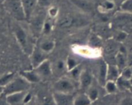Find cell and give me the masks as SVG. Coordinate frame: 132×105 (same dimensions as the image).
I'll list each match as a JSON object with an SVG mask.
<instances>
[{
  "instance_id": "1",
  "label": "cell",
  "mask_w": 132,
  "mask_h": 105,
  "mask_svg": "<svg viewBox=\"0 0 132 105\" xmlns=\"http://www.w3.org/2000/svg\"><path fill=\"white\" fill-rule=\"evenodd\" d=\"M13 32L18 44L23 51L28 55H30L34 47L32 46L29 36L24 28L19 24H15L13 26Z\"/></svg>"
},
{
  "instance_id": "2",
  "label": "cell",
  "mask_w": 132,
  "mask_h": 105,
  "mask_svg": "<svg viewBox=\"0 0 132 105\" xmlns=\"http://www.w3.org/2000/svg\"><path fill=\"white\" fill-rule=\"evenodd\" d=\"M112 23L116 28L129 34L132 32V14L121 10L114 15Z\"/></svg>"
},
{
  "instance_id": "3",
  "label": "cell",
  "mask_w": 132,
  "mask_h": 105,
  "mask_svg": "<svg viewBox=\"0 0 132 105\" xmlns=\"http://www.w3.org/2000/svg\"><path fill=\"white\" fill-rule=\"evenodd\" d=\"M5 10L18 21L26 20V16L21 0H5L3 3Z\"/></svg>"
},
{
  "instance_id": "4",
  "label": "cell",
  "mask_w": 132,
  "mask_h": 105,
  "mask_svg": "<svg viewBox=\"0 0 132 105\" xmlns=\"http://www.w3.org/2000/svg\"><path fill=\"white\" fill-rule=\"evenodd\" d=\"M30 83L19 75L18 77H14V79L4 87L3 92L8 95L15 92L28 91L30 88Z\"/></svg>"
},
{
  "instance_id": "5",
  "label": "cell",
  "mask_w": 132,
  "mask_h": 105,
  "mask_svg": "<svg viewBox=\"0 0 132 105\" xmlns=\"http://www.w3.org/2000/svg\"><path fill=\"white\" fill-rule=\"evenodd\" d=\"M54 89L56 92L72 93L74 91L75 86L72 79L67 78H61L54 83Z\"/></svg>"
},
{
  "instance_id": "6",
  "label": "cell",
  "mask_w": 132,
  "mask_h": 105,
  "mask_svg": "<svg viewBox=\"0 0 132 105\" xmlns=\"http://www.w3.org/2000/svg\"><path fill=\"white\" fill-rule=\"evenodd\" d=\"M46 16L43 14H38L34 17H31L29 20L30 27L31 31L36 35H39L42 33L43 26L46 20Z\"/></svg>"
},
{
  "instance_id": "7",
  "label": "cell",
  "mask_w": 132,
  "mask_h": 105,
  "mask_svg": "<svg viewBox=\"0 0 132 105\" xmlns=\"http://www.w3.org/2000/svg\"><path fill=\"white\" fill-rule=\"evenodd\" d=\"M53 94L55 104L58 105H71L73 104L75 96H72V93H61L54 92Z\"/></svg>"
},
{
  "instance_id": "8",
  "label": "cell",
  "mask_w": 132,
  "mask_h": 105,
  "mask_svg": "<svg viewBox=\"0 0 132 105\" xmlns=\"http://www.w3.org/2000/svg\"><path fill=\"white\" fill-rule=\"evenodd\" d=\"M36 72L42 78H49L52 74V65L48 60L46 59L45 61L40 64L38 66L34 68Z\"/></svg>"
},
{
  "instance_id": "9",
  "label": "cell",
  "mask_w": 132,
  "mask_h": 105,
  "mask_svg": "<svg viewBox=\"0 0 132 105\" xmlns=\"http://www.w3.org/2000/svg\"><path fill=\"white\" fill-rule=\"evenodd\" d=\"M45 52L40 49V47H34L32 53L30 54L31 56V64H32L33 68H36L40 64L46 60V55Z\"/></svg>"
},
{
  "instance_id": "10",
  "label": "cell",
  "mask_w": 132,
  "mask_h": 105,
  "mask_svg": "<svg viewBox=\"0 0 132 105\" xmlns=\"http://www.w3.org/2000/svg\"><path fill=\"white\" fill-rule=\"evenodd\" d=\"M26 16V20H29L38 5L37 0H21Z\"/></svg>"
},
{
  "instance_id": "11",
  "label": "cell",
  "mask_w": 132,
  "mask_h": 105,
  "mask_svg": "<svg viewBox=\"0 0 132 105\" xmlns=\"http://www.w3.org/2000/svg\"><path fill=\"white\" fill-rule=\"evenodd\" d=\"M108 64L103 59H101L98 64V81L101 85L104 86L107 81V71Z\"/></svg>"
},
{
  "instance_id": "12",
  "label": "cell",
  "mask_w": 132,
  "mask_h": 105,
  "mask_svg": "<svg viewBox=\"0 0 132 105\" xmlns=\"http://www.w3.org/2000/svg\"><path fill=\"white\" fill-rule=\"evenodd\" d=\"M79 81L81 88L83 90H88L92 87L93 77L91 73L86 70H82L80 75Z\"/></svg>"
},
{
  "instance_id": "13",
  "label": "cell",
  "mask_w": 132,
  "mask_h": 105,
  "mask_svg": "<svg viewBox=\"0 0 132 105\" xmlns=\"http://www.w3.org/2000/svg\"><path fill=\"white\" fill-rule=\"evenodd\" d=\"M27 92L28 91H24V92H15V93L6 95L7 104L15 105L23 104L24 97H25Z\"/></svg>"
},
{
  "instance_id": "14",
  "label": "cell",
  "mask_w": 132,
  "mask_h": 105,
  "mask_svg": "<svg viewBox=\"0 0 132 105\" xmlns=\"http://www.w3.org/2000/svg\"><path fill=\"white\" fill-rule=\"evenodd\" d=\"M20 76L30 83H36L40 81L41 78L34 69L32 70H24L20 72Z\"/></svg>"
},
{
  "instance_id": "15",
  "label": "cell",
  "mask_w": 132,
  "mask_h": 105,
  "mask_svg": "<svg viewBox=\"0 0 132 105\" xmlns=\"http://www.w3.org/2000/svg\"><path fill=\"white\" fill-rule=\"evenodd\" d=\"M74 5L86 12H91L94 10V5L88 0H70Z\"/></svg>"
},
{
  "instance_id": "16",
  "label": "cell",
  "mask_w": 132,
  "mask_h": 105,
  "mask_svg": "<svg viewBox=\"0 0 132 105\" xmlns=\"http://www.w3.org/2000/svg\"><path fill=\"white\" fill-rule=\"evenodd\" d=\"M121 70L116 65L108 64L107 71V81H116L121 76Z\"/></svg>"
},
{
  "instance_id": "17",
  "label": "cell",
  "mask_w": 132,
  "mask_h": 105,
  "mask_svg": "<svg viewBox=\"0 0 132 105\" xmlns=\"http://www.w3.org/2000/svg\"><path fill=\"white\" fill-rule=\"evenodd\" d=\"M119 42L116 40H109L107 41L104 46V52L106 55H112L117 54L119 50L120 46L118 44Z\"/></svg>"
},
{
  "instance_id": "18",
  "label": "cell",
  "mask_w": 132,
  "mask_h": 105,
  "mask_svg": "<svg viewBox=\"0 0 132 105\" xmlns=\"http://www.w3.org/2000/svg\"><path fill=\"white\" fill-rule=\"evenodd\" d=\"M37 100L39 103L43 104H55L54 98H53V94H50L46 92L40 91L37 93Z\"/></svg>"
},
{
  "instance_id": "19",
  "label": "cell",
  "mask_w": 132,
  "mask_h": 105,
  "mask_svg": "<svg viewBox=\"0 0 132 105\" xmlns=\"http://www.w3.org/2000/svg\"><path fill=\"white\" fill-rule=\"evenodd\" d=\"M115 60H116V65L118 67L121 72V71L126 67V64H127L126 52L119 51L115 56Z\"/></svg>"
},
{
  "instance_id": "20",
  "label": "cell",
  "mask_w": 132,
  "mask_h": 105,
  "mask_svg": "<svg viewBox=\"0 0 132 105\" xmlns=\"http://www.w3.org/2000/svg\"><path fill=\"white\" fill-rule=\"evenodd\" d=\"M75 24V19L70 15H66L58 22V26L61 28H70Z\"/></svg>"
},
{
  "instance_id": "21",
  "label": "cell",
  "mask_w": 132,
  "mask_h": 105,
  "mask_svg": "<svg viewBox=\"0 0 132 105\" xmlns=\"http://www.w3.org/2000/svg\"><path fill=\"white\" fill-rule=\"evenodd\" d=\"M92 103L90 99L89 98L88 96L85 93H81V94L77 95V96L74 97V101H73V104L76 105H86L90 104Z\"/></svg>"
},
{
  "instance_id": "22",
  "label": "cell",
  "mask_w": 132,
  "mask_h": 105,
  "mask_svg": "<svg viewBox=\"0 0 132 105\" xmlns=\"http://www.w3.org/2000/svg\"><path fill=\"white\" fill-rule=\"evenodd\" d=\"M116 83H117L118 88H119L121 90L130 89L131 87L130 80L128 79H126V78H124L121 76H120L119 78L116 81Z\"/></svg>"
},
{
  "instance_id": "23",
  "label": "cell",
  "mask_w": 132,
  "mask_h": 105,
  "mask_svg": "<svg viewBox=\"0 0 132 105\" xmlns=\"http://www.w3.org/2000/svg\"><path fill=\"white\" fill-rule=\"evenodd\" d=\"M65 70H67V65L63 60H58L52 66L53 72L55 71L57 74H62Z\"/></svg>"
},
{
  "instance_id": "24",
  "label": "cell",
  "mask_w": 132,
  "mask_h": 105,
  "mask_svg": "<svg viewBox=\"0 0 132 105\" xmlns=\"http://www.w3.org/2000/svg\"><path fill=\"white\" fill-rule=\"evenodd\" d=\"M39 47L45 53H49L55 47V42L53 40H45L41 42Z\"/></svg>"
},
{
  "instance_id": "25",
  "label": "cell",
  "mask_w": 132,
  "mask_h": 105,
  "mask_svg": "<svg viewBox=\"0 0 132 105\" xmlns=\"http://www.w3.org/2000/svg\"><path fill=\"white\" fill-rule=\"evenodd\" d=\"M15 77V74L14 72H9L3 74L0 77V87H5Z\"/></svg>"
},
{
  "instance_id": "26",
  "label": "cell",
  "mask_w": 132,
  "mask_h": 105,
  "mask_svg": "<svg viewBox=\"0 0 132 105\" xmlns=\"http://www.w3.org/2000/svg\"><path fill=\"white\" fill-rule=\"evenodd\" d=\"M104 87L109 94H113L117 92V90H118L116 81H107Z\"/></svg>"
},
{
  "instance_id": "27",
  "label": "cell",
  "mask_w": 132,
  "mask_h": 105,
  "mask_svg": "<svg viewBox=\"0 0 132 105\" xmlns=\"http://www.w3.org/2000/svg\"><path fill=\"white\" fill-rule=\"evenodd\" d=\"M115 7V3L112 0H106L100 5V8L103 12H107L113 10Z\"/></svg>"
},
{
  "instance_id": "28",
  "label": "cell",
  "mask_w": 132,
  "mask_h": 105,
  "mask_svg": "<svg viewBox=\"0 0 132 105\" xmlns=\"http://www.w3.org/2000/svg\"><path fill=\"white\" fill-rule=\"evenodd\" d=\"M120 8L121 11L132 14V0H124L121 4Z\"/></svg>"
},
{
  "instance_id": "29",
  "label": "cell",
  "mask_w": 132,
  "mask_h": 105,
  "mask_svg": "<svg viewBox=\"0 0 132 105\" xmlns=\"http://www.w3.org/2000/svg\"><path fill=\"white\" fill-rule=\"evenodd\" d=\"M87 92V95L88 96L89 98L90 99L92 102H93L97 99L98 97H99V91L96 88L91 87L88 90Z\"/></svg>"
},
{
  "instance_id": "30",
  "label": "cell",
  "mask_w": 132,
  "mask_h": 105,
  "mask_svg": "<svg viewBox=\"0 0 132 105\" xmlns=\"http://www.w3.org/2000/svg\"><path fill=\"white\" fill-rule=\"evenodd\" d=\"M82 68H81V65L79 64L77 67L73 69L72 70H70V73L71 74V77L73 79H76V80H79V79L80 75H81V73L82 72Z\"/></svg>"
},
{
  "instance_id": "31",
  "label": "cell",
  "mask_w": 132,
  "mask_h": 105,
  "mask_svg": "<svg viewBox=\"0 0 132 105\" xmlns=\"http://www.w3.org/2000/svg\"><path fill=\"white\" fill-rule=\"evenodd\" d=\"M97 32L102 35V37H105V36H108L110 34V29L108 26L105 25V24H103V25L99 26L97 29Z\"/></svg>"
},
{
  "instance_id": "32",
  "label": "cell",
  "mask_w": 132,
  "mask_h": 105,
  "mask_svg": "<svg viewBox=\"0 0 132 105\" xmlns=\"http://www.w3.org/2000/svg\"><path fill=\"white\" fill-rule=\"evenodd\" d=\"M66 65H67V70H68V71H70V70L74 69L76 67H77V65H79V64L74 58L69 57L68 58L67 60L66 61Z\"/></svg>"
},
{
  "instance_id": "33",
  "label": "cell",
  "mask_w": 132,
  "mask_h": 105,
  "mask_svg": "<svg viewBox=\"0 0 132 105\" xmlns=\"http://www.w3.org/2000/svg\"><path fill=\"white\" fill-rule=\"evenodd\" d=\"M128 36V33H126V32H124V31L122 30H119V33H117L116 36V38L115 40H117V42H123L124 40L127 38Z\"/></svg>"
},
{
  "instance_id": "34",
  "label": "cell",
  "mask_w": 132,
  "mask_h": 105,
  "mask_svg": "<svg viewBox=\"0 0 132 105\" xmlns=\"http://www.w3.org/2000/svg\"><path fill=\"white\" fill-rule=\"evenodd\" d=\"M121 76L122 77H123L124 78L130 79L132 77V70L130 67H126L125 69H123L121 71Z\"/></svg>"
},
{
  "instance_id": "35",
  "label": "cell",
  "mask_w": 132,
  "mask_h": 105,
  "mask_svg": "<svg viewBox=\"0 0 132 105\" xmlns=\"http://www.w3.org/2000/svg\"><path fill=\"white\" fill-rule=\"evenodd\" d=\"M54 0H37V3L42 8L50 7L52 4Z\"/></svg>"
},
{
  "instance_id": "36",
  "label": "cell",
  "mask_w": 132,
  "mask_h": 105,
  "mask_svg": "<svg viewBox=\"0 0 132 105\" xmlns=\"http://www.w3.org/2000/svg\"><path fill=\"white\" fill-rule=\"evenodd\" d=\"M52 26L50 22L45 20V23L43 26V29L42 33H44L45 34H49L50 32H51Z\"/></svg>"
},
{
  "instance_id": "37",
  "label": "cell",
  "mask_w": 132,
  "mask_h": 105,
  "mask_svg": "<svg viewBox=\"0 0 132 105\" xmlns=\"http://www.w3.org/2000/svg\"><path fill=\"white\" fill-rule=\"evenodd\" d=\"M90 44L93 46H98L101 44V40L97 36L94 35L91 38H90Z\"/></svg>"
},
{
  "instance_id": "38",
  "label": "cell",
  "mask_w": 132,
  "mask_h": 105,
  "mask_svg": "<svg viewBox=\"0 0 132 105\" xmlns=\"http://www.w3.org/2000/svg\"><path fill=\"white\" fill-rule=\"evenodd\" d=\"M120 104H132V97H126L122 99L120 102Z\"/></svg>"
},
{
  "instance_id": "39",
  "label": "cell",
  "mask_w": 132,
  "mask_h": 105,
  "mask_svg": "<svg viewBox=\"0 0 132 105\" xmlns=\"http://www.w3.org/2000/svg\"><path fill=\"white\" fill-rule=\"evenodd\" d=\"M57 12H58V10L57 8L55 7L50 8V10H49L48 11L49 15H50V17H52L56 16L57 14Z\"/></svg>"
},
{
  "instance_id": "40",
  "label": "cell",
  "mask_w": 132,
  "mask_h": 105,
  "mask_svg": "<svg viewBox=\"0 0 132 105\" xmlns=\"http://www.w3.org/2000/svg\"><path fill=\"white\" fill-rule=\"evenodd\" d=\"M32 99V96L31 94H30V93L27 92V95H26L25 97H24V102H23V104H27Z\"/></svg>"
},
{
  "instance_id": "41",
  "label": "cell",
  "mask_w": 132,
  "mask_h": 105,
  "mask_svg": "<svg viewBox=\"0 0 132 105\" xmlns=\"http://www.w3.org/2000/svg\"><path fill=\"white\" fill-rule=\"evenodd\" d=\"M4 1H5V0H0V5H1V4L3 3Z\"/></svg>"
}]
</instances>
